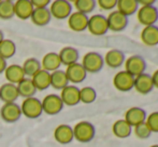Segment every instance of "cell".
I'll list each match as a JSON object with an SVG mask.
<instances>
[{"label": "cell", "instance_id": "obj_1", "mask_svg": "<svg viewBox=\"0 0 158 147\" xmlns=\"http://www.w3.org/2000/svg\"><path fill=\"white\" fill-rule=\"evenodd\" d=\"M72 129L73 137L80 143H88L95 137L96 129L89 121H80Z\"/></svg>", "mask_w": 158, "mask_h": 147}, {"label": "cell", "instance_id": "obj_2", "mask_svg": "<svg viewBox=\"0 0 158 147\" xmlns=\"http://www.w3.org/2000/svg\"><path fill=\"white\" fill-rule=\"evenodd\" d=\"M81 64L87 74L88 73L96 74V73H99L102 69V67L104 65V61L100 53L88 52L83 56Z\"/></svg>", "mask_w": 158, "mask_h": 147}, {"label": "cell", "instance_id": "obj_3", "mask_svg": "<svg viewBox=\"0 0 158 147\" xmlns=\"http://www.w3.org/2000/svg\"><path fill=\"white\" fill-rule=\"evenodd\" d=\"M21 110H22V115L29 118V119L39 118L42 115V113H43L41 101L35 96L24 100L21 106Z\"/></svg>", "mask_w": 158, "mask_h": 147}, {"label": "cell", "instance_id": "obj_4", "mask_svg": "<svg viewBox=\"0 0 158 147\" xmlns=\"http://www.w3.org/2000/svg\"><path fill=\"white\" fill-rule=\"evenodd\" d=\"M87 29L94 36H103L109 32L106 16L102 14H94L88 19Z\"/></svg>", "mask_w": 158, "mask_h": 147}, {"label": "cell", "instance_id": "obj_5", "mask_svg": "<svg viewBox=\"0 0 158 147\" xmlns=\"http://www.w3.org/2000/svg\"><path fill=\"white\" fill-rule=\"evenodd\" d=\"M137 19L141 25L146 26L155 25L158 21V10L155 6L140 7L137 11Z\"/></svg>", "mask_w": 158, "mask_h": 147}, {"label": "cell", "instance_id": "obj_6", "mask_svg": "<svg viewBox=\"0 0 158 147\" xmlns=\"http://www.w3.org/2000/svg\"><path fill=\"white\" fill-rule=\"evenodd\" d=\"M50 13L56 20L68 19L72 13V4L67 0H55L50 6Z\"/></svg>", "mask_w": 158, "mask_h": 147}, {"label": "cell", "instance_id": "obj_7", "mask_svg": "<svg viewBox=\"0 0 158 147\" xmlns=\"http://www.w3.org/2000/svg\"><path fill=\"white\" fill-rule=\"evenodd\" d=\"M41 104H42V110L51 116L57 115L64 108L63 101H61L60 96L57 94H48L41 101Z\"/></svg>", "mask_w": 158, "mask_h": 147}, {"label": "cell", "instance_id": "obj_8", "mask_svg": "<svg viewBox=\"0 0 158 147\" xmlns=\"http://www.w3.org/2000/svg\"><path fill=\"white\" fill-rule=\"evenodd\" d=\"M125 70L133 77L145 73L146 62L141 55H131L125 61Z\"/></svg>", "mask_w": 158, "mask_h": 147}, {"label": "cell", "instance_id": "obj_9", "mask_svg": "<svg viewBox=\"0 0 158 147\" xmlns=\"http://www.w3.org/2000/svg\"><path fill=\"white\" fill-rule=\"evenodd\" d=\"M113 84H114L115 89L121 91V92H129L133 89L135 77L131 76L129 73H127L126 70H122L114 76Z\"/></svg>", "mask_w": 158, "mask_h": 147}, {"label": "cell", "instance_id": "obj_10", "mask_svg": "<svg viewBox=\"0 0 158 147\" xmlns=\"http://www.w3.org/2000/svg\"><path fill=\"white\" fill-rule=\"evenodd\" d=\"M106 21H108L109 30L114 33L123 32L128 25V17L117 10L112 11L106 17Z\"/></svg>", "mask_w": 158, "mask_h": 147}, {"label": "cell", "instance_id": "obj_11", "mask_svg": "<svg viewBox=\"0 0 158 147\" xmlns=\"http://www.w3.org/2000/svg\"><path fill=\"white\" fill-rule=\"evenodd\" d=\"M0 116L2 120H4L8 123H13L19 120L22 116L21 106L16 103H6L0 109Z\"/></svg>", "mask_w": 158, "mask_h": 147}, {"label": "cell", "instance_id": "obj_12", "mask_svg": "<svg viewBox=\"0 0 158 147\" xmlns=\"http://www.w3.org/2000/svg\"><path fill=\"white\" fill-rule=\"evenodd\" d=\"M64 73L68 78L69 83H81L87 77V73L81 63H74L67 66Z\"/></svg>", "mask_w": 158, "mask_h": 147}, {"label": "cell", "instance_id": "obj_13", "mask_svg": "<svg viewBox=\"0 0 158 147\" xmlns=\"http://www.w3.org/2000/svg\"><path fill=\"white\" fill-rule=\"evenodd\" d=\"M88 19L89 17L86 14L80 12H73L68 17V26L72 32L81 33L87 29L88 25Z\"/></svg>", "mask_w": 158, "mask_h": 147}, {"label": "cell", "instance_id": "obj_14", "mask_svg": "<svg viewBox=\"0 0 158 147\" xmlns=\"http://www.w3.org/2000/svg\"><path fill=\"white\" fill-rule=\"evenodd\" d=\"M60 99L64 105L75 106L80 103V89L74 84H68L66 88L61 90Z\"/></svg>", "mask_w": 158, "mask_h": 147}, {"label": "cell", "instance_id": "obj_15", "mask_svg": "<svg viewBox=\"0 0 158 147\" xmlns=\"http://www.w3.org/2000/svg\"><path fill=\"white\" fill-rule=\"evenodd\" d=\"M133 88L135 89L138 93L140 94H148L153 91L154 89V84H153L152 76L150 74H141V75L135 77V84Z\"/></svg>", "mask_w": 158, "mask_h": 147}, {"label": "cell", "instance_id": "obj_16", "mask_svg": "<svg viewBox=\"0 0 158 147\" xmlns=\"http://www.w3.org/2000/svg\"><path fill=\"white\" fill-rule=\"evenodd\" d=\"M54 139L57 143L61 145L70 144L74 140L73 137V129L68 124H59L54 130Z\"/></svg>", "mask_w": 158, "mask_h": 147}, {"label": "cell", "instance_id": "obj_17", "mask_svg": "<svg viewBox=\"0 0 158 147\" xmlns=\"http://www.w3.org/2000/svg\"><path fill=\"white\" fill-rule=\"evenodd\" d=\"M33 10L31 0H17L14 2V15L19 20L25 21L30 19Z\"/></svg>", "mask_w": 158, "mask_h": 147}, {"label": "cell", "instance_id": "obj_18", "mask_svg": "<svg viewBox=\"0 0 158 147\" xmlns=\"http://www.w3.org/2000/svg\"><path fill=\"white\" fill-rule=\"evenodd\" d=\"M104 64L109 66L111 68H118L125 63L126 57L124 52H122L121 50L117 49H112V50L108 51L106 54V56L103 57Z\"/></svg>", "mask_w": 158, "mask_h": 147}, {"label": "cell", "instance_id": "obj_19", "mask_svg": "<svg viewBox=\"0 0 158 147\" xmlns=\"http://www.w3.org/2000/svg\"><path fill=\"white\" fill-rule=\"evenodd\" d=\"M146 111L141 107H131L126 111L124 119L130 124L131 127H135L138 124L145 122L146 120Z\"/></svg>", "mask_w": 158, "mask_h": 147}, {"label": "cell", "instance_id": "obj_20", "mask_svg": "<svg viewBox=\"0 0 158 147\" xmlns=\"http://www.w3.org/2000/svg\"><path fill=\"white\" fill-rule=\"evenodd\" d=\"M4 77L9 83L19 84L22 80L25 79L26 76L21 65L12 64L10 66H6V70H4Z\"/></svg>", "mask_w": 158, "mask_h": 147}, {"label": "cell", "instance_id": "obj_21", "mask_svg": "<svg viewBox=\"0 0 158 147\" xmlns=\"http://www.w3.org/2000/svg\"><path fill=\"white\" fill-rule=\"evenodd\" d=\"M61 66V62L59 59L58 53L48 52L43 56L41 62V68L48 73H53L55 70H58Z\"/></svg>", "mask_w": 158, "mask_h": 147}, {"label": "cell", "instance_id": "obj_22", "mask_svg": "<svg viewBox=\"0 0 158 147\" xmlns=\"http://www.w3.org/2000/svg\"><path fill=\"white\" fill-rule=\"evenodd\" d=\"M19 91H17L16 84L4 83L0 87V101L6 103H15L19 99Z\"/></svg>", "mask_w": 158, "mask_h": 147}, {"label": "cell", "instance_id": "obj_23", "mask_svg": "<svg viewBox=\"0 0 158 147\" xmlns=\"http://www.w3.org/2000/svg\"><path fill=\"white\" fill-rule=\"evenodd\" d=\"M58 55L59 59H60L61 65L64 66H69L71 64L77 63L80 57L79 51L75 48H73V47H64L59 51Z\"/></svg>", "mask_w": 158, "mask_h": 147}, {"label": "cell", "instance_id": "obj_24", "mask_svg": "<svg viewBox=\"0 0 158 147\" xmlns=\"http://www.w3.org/2000/svg\"><path fill=\"white\" fill-rule=\"evenodd\" d=\"M141 40L145 46L155 47L158 44V26H146L141 32Z\"/></svg>", "mask_w": 158, "mask_h": 147}, {"label": "cell", "instance_id": "obj_25", "mask_svg": "<svg viewBox=\"0 0 158 147\" xmlns=\"http://www.w3.org/2000/svg\"><path fill=\"white\" fill-rule=\"evenodd\" d=\"M31 80L37 91H44L51 87V73L41 69L32 76Z\"/></svg>", "mask_w": 158, "mask_h": 147}, {"label": "cell", "instance_id": "obj_26", "mask_svg": "<svg viewBox=\"0 0 158 147\" xmlns=\"http://www.w3.org/2000/svg\"><path fill=\"white\" fill-rule=\"evenodd\" d=\"M112 132L118 139H127L132 133V127L125 119H119L113 123Z\"/></svg>", "mask_w": 158, "mask_h": 147}, {"label": "cell", "instance_id": "obj_27", "mask_svg": "<svg viewBox=\"0 0 158 147\" xmlns=\"http://www.w3.org/2000/svg\"><path fill=\"white\" fill-rule=\"evenodd\" d=\"M52 15L48 8L45 9H35L30 16V20L37 26H45L51 22Z\"/></svg>", "mask_w": 158, "mask_h": 147}, {"label": "cell", "instance_id": "obj_28", "mask_svg": "<svg viewBox=\"0 0 158 147\" xmlns=\"http://www.w3.org/2000/svg\"><path fill=\"white\" fill-rule=\"evenodd\" d=\"M16 87H17V91H19V95L24 97V99L33 97L35 93H37V89L33 86L31 78L26 77L19 84H16Z\"/></svg>", "mask_w": 158, "mask_h": 147}, {"label": "cell", "instance_id": "obj_29", "mask_svg": "<svg viewBox=\"0 0 158 147\" xmlns=\"http://www.w3.org/2000/svg\"><path fill=\"white\" fill-rule=\"evenodd\" d=\"M116 8L118 12L128 17L137 13L139 3H138V0H117Z\"/></svg>", "mask_w": 158, "mask_h": 147}, {"label": "cell", "instance_id": "obj_30", "mask_svg": "<svg viewBox=\"0 0 158 147\" xmlns=\"http://www.w3.org/2000/svg\"><path fill=\"white\" fill-rule=\"evenodd\" d=\"M69 84L68 78L66 76L64 70H55V72L51 73V87L55 89V90H63Z\"/></svg>", "mask_w": 158, "mask_h": 147}, {"label": "cell", "instance_id": "obj_31", "mask_svg": "<svg viewBox=\"0 0 158 147\" xmlns=\"http://www.w3.org/2000/svg\"><path fill=\"white\" fill-rule=\"evenodd\" d=\"M22 68H23L26 77H32L39 70L42 69L41 63L37 59H35V57H29V59L26 60L23 65H22Z\"/></svg>", "mask_w": 158, "mask_h": 147}, {"label": "cell", "instance_id": "obj_32", "mask_svg": "<svg viewBox=\"0 0 158 147\" xmlns=\"http://www.w3.org/2000/svg\"><path fill=\"white\" fill-rule=\"evenodd\" d=\"M16 53V46L10 39H3L0 43V56L6 61Z\"/></svg>", "mask_w": 158, "mask_h": 147}, {"label": "cell", "instance_id": "obj_33", "mask_svg": "<svg viewBox=\"0 0 158 147\" xmlns=\"http://www.w3.org/2000/svg\"><path fill=\"white\" fill-rule=\"evenodd\" d=\"M73 4H74V8L77 9V12L87 15L95 10L97 1L95 0H75Z\"/></svg>", "mask_w": 158, "mask_h": 147}, {"label": "cell", "instance_id": "obj_34", "mask_svg": "<svg viewBox=\"0 0 158 147\" xmlns=\"http://www.w3.org/2000/svg\"><path fill=\"white\" fill-rule=\"evenodd\" d=\"M14 16V2L11 0L0 1V19L10 20Z\"/></svg>", "mask_w": 158, "mask_h": 147}, {"label": "cell", "instance_id": "obj_35", "mask_svg": "<svg viewBox=\"0 0 158 147\" xmlns=\"http://www.w3.org/2000/svg\"><path fill=\"white\" fill-rule=\"evenodd\" d=\"M97 99V92L92 87H84L80 89V102L84 104H92Z\"/></svg>", "mask_w": 158, "mask_h": 147}, {"label": "cell", "instance_id": "obj_36", "mask_svg": "<svg viewBox=\"0 0 158 147\" xmlns=\"http://www.w3.org/2000/svg\"><path fill=\"white\" fill-rule=\"evenodd\" d=\"M133 128H135V135L138 139L146 140L152 135V131L148 128L146 122H142V123L138 124V126L133 127Z\"/></svg>", "mask_w": 158, "mask_h": 147}, {"label": "cell", "instance_id": "obj_37", "mask_svg": "<svg viewBox=\"0 0 158 147\" xmlns=\"http://www.w3.org/2000/svg\"><path fill=\"white\" fill-rule=\"evenodd\" d=\"M145 122L148 126V128L151 129L152 133H158V111L150 114L146 117Z\"/></svg>", "mask_w": 158, "mask_h": 147}, {"label": "cell", "instance_id": "obj_38", "mask_svg": "<svg viewBox=\"0 0 158 147\" xmlns=\"http://www.w3.org/2000/svg\"><path fill=\"white\" fill-rule=\"evenodd\" d=\"M97 4L102 9V10H113V9L116 7L117 0H98Z\"/></svg>", "mask_w": 158, "mask_h": 147}, {"label": "cell", "instance_id": "obj_39", "mask_svg": "<svg viewBox=\"0 0 158 147\" xmlns=\"http://www.w3.org/2000/svg\"><path fill=\"white\" fill-rule=\"evenodd\" d=\"M33 9H45L51 3L50 0H31Z\"/></svg>", "mask_w": 158, "mask_h": 147}, {"label": "cell", "instance_id": "obj_40", "mask_svg": "<svg viewBox=\"0 0 158 147\" xmlns=\"http://www.w3.org/2000/svg\"><path fill=\"white\" fill-rule=\"evenodd\" d=\"M139 7H148V6H154L155 0H138Z\"/></svg>", "mask_w": 158, "mask_h": 147}, {"label": "cell", "instance_id": "obj_41", "mask_svg": "<svg viewBox=\"0 0 158 147\" xmlns=\"http://www.w3.org/2000/svg\"><path fill=\"white\" fill-rule=\"evenodd\" d=\"M152 76V80H153V84H154V88H157L158 89V69L155 70L154 74Z\"/></svg>", "mask_w": 158, "mask_h": 147}, {"label": "cell", "instance_id": "obj_42", "mask_svg": "<svg viewBox=\"0 0 158 147\" xmlns=\"http://www.w3.org/2000/svg\"><path fill=\"white\" fill-rule=\"evenodd\" d=\"M6 66H8V65H6V61L0 56V75H1L2 73H4Z\"/></svg>", "mask_w": 158, "mask_h": 147}, {"label": "cell", "instance_id": "obj_43", "mask_svg": "<svg viewBox=\"0 0 158 147\" xmlns=\"http://www.w3.org/2000/svg\"><path fill=\"white\" fill-rule=\"evenodd\" d=\"M3 33H2V30H0V43H1V41L3 40Z\"/></svg>", "mask_w": 158, "mask_h": 147}, {"label": "cell", "instance_id": "obj_44", "mask_svg": "<svg viewBox=\"0 0 158 147\" xmlns=\"http://www.w3.org/2000/svg\"><path fill=\"white\" fill-rule=\"evenodd\" d=\"M150 147H158V144H154V145H152V146H150Z\"/></svg>", "mask_w": 158, "mask_h": 147}, {"label": "cell", "instance_id": "obj_45", "mask_svg": "<svg viewBox=\"0 0 158 147\" xmlns=\"http://www.w3.org/2000/svg\"><path fill=\"white\" fill-rule=\"evenodd\" d=\"M0 1H1V0H0Z\"/></svg>", "mask_w": 158, "mask_h": 147}]
</instances>
